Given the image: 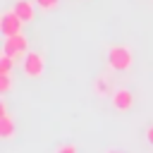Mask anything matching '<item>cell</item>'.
Segmentation results:
<instances>
[{"mask_svg":"<svg viewBox=\"0 0 153 153\" xmlns=\"http://www.w3.org/2000/svg\"><path fill=\"white\" fill-rule=\"evenodd\" d=\"M134 62V55H131V48L129 45H110L108 50V65L115 69V72H127Z\"/></svg>","mask_w":153,"mask_h":153,"instance_id":"obj_1","label":"cell"},{"mask_svg":"<svg viewBox=\"0 0 153 153\" xmlns=\"http://www.w3.org/2000/svg\"><path fill=\"white\" fill-rule=\"evenodd\" d=\"M2 53H7L10 57L19 60L29 53V38L24 33H14V36H5L2 41Z\"/></svg>","mask_w":153,"mask_h":153,"instance_id":"obj_2","label":"cell"},{"mask_svg":"<svg viewBox=\"0 0 153 153\" xmlns=\"http://www.w3.org/2000/svg\"><path fill=\"white\" fill-rule=\"evenodd\" d=\"M43 72H45V57L38 50H29L24 55V74L29 79H38L43 76Z\"/></svg>","mask_w":153,"mask_h":153,"instance_id":"obj_3","label":"cell"},{"mask_svg":"<svg viewBox=\"0 0 153 153\" xmlns=\"http://www.w3.org/2000/svg\"><path fill=\"white\" fill-rule=\"evenodd\" d=\"M22 26H24V22L19 19V14H17L14 10L2 12V17H0V31H2V36H14V33H22Z\"/></svg>","mask_w":153,"mask_h":153,"instance_id":"obj_4","label":"cell"},{"mask_svg":"<svg viewBox=\"0 0 153 153\" xmlns=\"http://www.w3.org/2000/svg\"><path fill=\"white\" fill-rule=\"evenodd\" d=\"M110 103H112L115 110L127 112V110H131V105H134V93H131L129 88L120 86V88H115V91L110 93Z\"/></svg>","mask_w":153,"mask_h":153,"instance_id":"obj_5","label":"cell"},{"mask_svg":"<svg viewBox=\"0 0 153 153\" xmlns=\"http://www.w3.org/2000/svg\"><path fill=\"white\" fill-rule=\"evenodd\" d=\"M12 10L19 14V19H22L24 24H31V22L36 19V2H31V0H17Z\"/></svg>","mask_w":153,"mask_h":153,"instance_id":"obj_6","label":"cell"},{"mask_svg":"<svg viewBox=\"0 0 153 153\" xmlns=\"http://www.w3.org/2000/svg\"><path fill=\"white\" fill-rule=\"evenodd\" d=\"M0 136L2 139H12L14 136V122L7 112V105L5 100H0Z\"/></svg>","mask_w":153,"mask_h":153,"instance_id":"obj_7","label":"cell"},{"mask_svg":"<svg viewBox=\"0 0 153 153\" xmlns=\"http://www.w3.org/2000/svg\"><path fill=\"white\" fill-rule=\"evenodd\" d=\"M12 65H14V57H10L7 53H2L0 55V74H10Z\"/></svg>","mask_w":153,"mask_h":153,"instance_id":"obj_8","label":"cell"},{"mask_svg":"<svg viewBox=\"0 0 153 153\" xmlns=\"http://www.w3.org/2000/svg\"><path fill=\"white\" fill-rule=\"evenodd\" d=\"M43 12H53V10H57V5H60V0H33Z\"/></svg>","mask_w":153,"mask_h":153,"instance_id":"obj_9","label":"cell"},{"mask_svg":"<svg viewBox=\"0 0 153 153\" xmlns=\"http://www.w3.org/2000/svg\"><path fill=\"white\" fill-rule=\"evenodd\" d=\"M10 86H12V81H10V74H0V93H2V96L10 91Z\"/></svg>","mask_w":153,"mask_h":153,"instance_id":"obj_10","label":"cell"},{"mask_svg":"<svg viewBox=\"0 0 153 153\" xmlns=\"http://www.w3.org/2000/svg\"><path fill=\"white\" fill-rule=\"evenodd\" d=\"M55 153H79L76 151V146L74 143H65V146H57V151Z\"/></svg>","mask_w":153,"mask_h":153,"instance_id":"obj_11","label":"cell"},{"mask_svg":"<svg viewBox=\"0 0 153 153\" xmlns=\"http://www.w3.org/2000/svg\"><path fill=\"white\" fill-rule=\"evenodd\" d=\"M146 139H148V143L153 146V124H151V127L146 129Z\"/></svg>","mask_w":153,"mask_h":153,"instance_id":"obj_12","label":"cell"},{"mask_svg":"<svg viewBox=\"0 0 153 153\" xmlns=\"http://www.w3.org/2000/svg\"><path fill=\"white\" fill-rule=\"evenodd\" d=\"M105 86H108V84H105V79H100V84H98V93H103V96H105Z\"/></svg>","mask_w":153,"mask_h":153,"instance_id":"obj_13","label":"cell"},{"mask_svg":"<svg viewBox=\"0 0 153 153\" xmlns=\"http://www.w3.org/2000/svg\"><path fill=\"white\" fill-rule=\"evenodd\" d=\"M108 153H124V151H120V148H110Z\"/></svg>","mask_w":153,"mask_h":153,"instance_id":"obj_14","label":"cell"}]
</instances>
